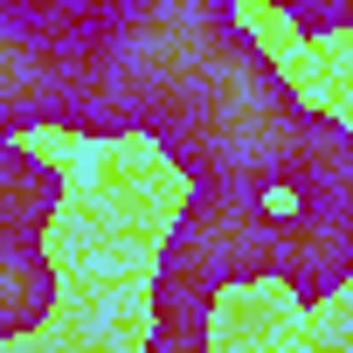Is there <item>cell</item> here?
<instances>
[{"label":"cell","mask_w":353,"mask_h":353,"mask_svg":"<svg viewBox=\"0 0 353 353\" xmlns=\"http://www.w3.org/2000/svg\"><path fill=\"white\" fill-rule=\"evenodd\" d=\"M0 298H8V339H28V325L56 312L49 236H0Z\"/></svg>","instance_id":"6da1fadb"},{"label":"cell","mask_w":353,"mask_h":353,"mask_svg":"<svg viewBox=\"0 0 353 353\" xmlns=\"http://www.w3.org/2000/svg\"><path fill=\"white\" fill-rule=\"evenodd\" d=\"M284 353H298V346H284Z\"/></svg>","instance_id":"7a4b0ae2"}]
</instances>
